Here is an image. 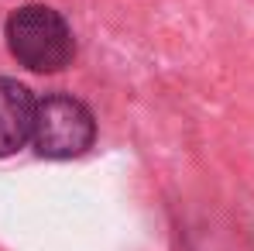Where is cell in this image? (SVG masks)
<instances>
[{
    "instance_id": "6da1fadb",
    "label": "cell",
    "mask_w": 254,
    "mask_h": 251,
    "mask_svg": "<svg viewBox=\"0 0 254 251\" xmlns=\"http://www.w3.org/2000/svg\"><path fill=\"white\" fill-rule=\"evenodd\" d=\"M7 52L17 66L38 76H55L72 66L76 59V35L62 10L52 3H21L3 21Z\"/></svg>"
},
{
    "instance_id": "7a4b0ae2",
    "label": "cell",
    "mask_w": 254,
    "mask_h": 251,
    "mask_svg": "<svg viewBox=\"0 0 254 251\" xmlns=\"http://www.w3.org/2000/svg\"><path fill=\"white\" fill-rule=\"evenodd\" d=\"M31 145H35V155L48 162L79 159L96 145V114L65 89L45 93L35 107Z\"/></svg>"
},
{
    "instance_id": "3957f363",
    "label": "cell",
    "mask_w": 254,
    "mask_h": 251,
    "mask_svg": "<svg viewBox=\"0 0 254 251\" xmlns=\"http://www.w3.org/2000/svg\"><path fill=\"white\" fill-rule=\"evenodd\" d=\"M35 93L14 76H0V159L21 152L35 131Z\"/></svg>"
}]
</instances>
